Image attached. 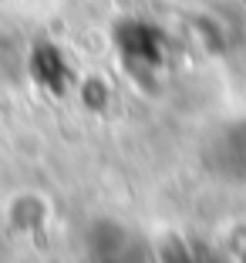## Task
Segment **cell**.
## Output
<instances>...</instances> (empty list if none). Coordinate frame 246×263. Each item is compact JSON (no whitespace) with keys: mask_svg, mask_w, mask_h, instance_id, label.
I'll return each instance as SVG.
<instances>
[{"mask_svg":"<svg viewBox=\"0 0 246 263\" xmlns=\"http://www.w3.org/2000/svg\"><path fill=\"white\" fill-rule=\"evenodd\" d=\"M209 165L230 182H246V118L230 122L209 142Z\"/></svg>","mask_w":246,"mask_h":263,"instance_id":"6da1fadb","label":"cell"}]
</instances>
